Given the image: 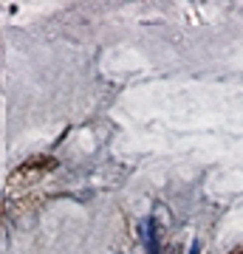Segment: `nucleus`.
<instances>
[{"mask_svg": "<svg viewBox=\"0 0 243 254\" xmlns=\"http://www.w3.org/2000/svg\"><path fill=\"white\" fill-rule=\"evenodd\" d=\"M144 254H162L159 252V235H156L153 220H144Z\"/></svg>", "mask_w": 243, "mask_h": 254, "instance_id": "obj_1", "label": "nucleus"}]
</instances>
